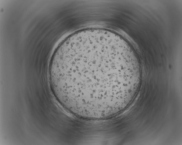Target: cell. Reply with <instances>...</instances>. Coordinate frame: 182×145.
<instances>
[{"mask_svg":"<svg viewBox=\"0 0 182 145\" xmlns=\"http://www.w3.org/2000/svg\"><path fill=\"white\" fill-rule=\"evenodd\" d=\"M50 87L60 105L74 115L97 120L111 117L134 97L140 71L130 48L104 30L79 31L64 40L49 68Z\"/></svg>","mask_w":182,"mask_h":145,"instance_id":"obj_1","label":"cell"}]
</instances>
